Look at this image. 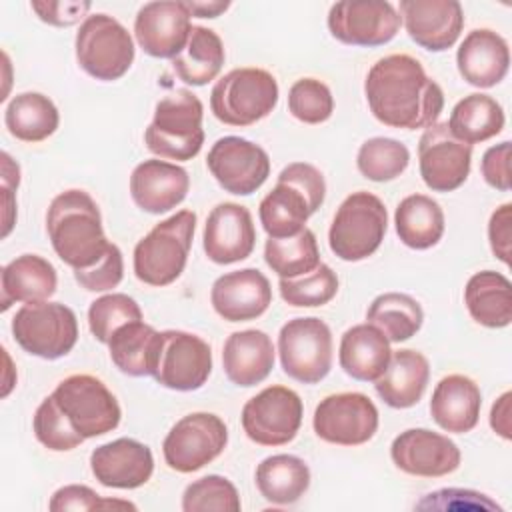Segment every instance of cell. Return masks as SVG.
Wrapping results in <instances>:
<instances>
[{"label":"cell","instance_id":"11a10c76","mask_svg":"<svg viewBox=\"0 0 512 512\" xmlns=\"http://www.w3.org/2000/svg\"><path fill=\"white\" fill-rule=\"evenodd\" d=\"M510 400H512V394L504 392L492 404V410H490V426L504 440L512 438V430H510Z\"/></svg>","mask_w":512,"mask_h":512},{"label":"cell","instance_id":"7dc6e473","mask_svg":"<svg viewBox=\"0 0 512 512\" xmlns=\"http://www.w3.org/2000/svg\"><path fill=\"white\" fill-rule=\"evenodd\" d=\"M124 276V260H122V252L116 244L110 242L108 250L104 252V256L88 266V268H78L74 270V278L76 282L88 290V292H106L116 288L122 282Z\"/></svg>","mask_w":512,"mask_h":512},{"label":"cell","instance_id":"ac0fdd59","mask_svg":"<svg viewBox=\"0 0 512 512\" xmlns=\"http://www.w3.org/2000/svg\"><path fill=\"white\" fill-rule=\"evenodd\" d=\"M472 162V146L458 140L446 122L424 128L418 142V166L424 184L434 192H452L460 188Z\"/></svg>","mask_w":512,"mask_h":512},{"label":"cell","instance_id":"52a82bcc","mask_svg":"<svg viewBox=\"0 0 512 512\" xmlns=\"http://www.w3.org/2000/svg\"><path fill=\"white\" fill-rule=\"evenodd\" d=\"M278 104V82L264 68H234L210 92L212 114L228 126H250Z\"/></svg>","mask_w":512,"mask_h":512},{"label":"cell","instance_id":"d590c367","mask_svg":"<svg viewBox=\"0 0 512 512\" xmlns=\"http://www.w3.org/2000/svg\"><path fill=\"white\" fill-rule=\"evenodd\" d=\"M158 342L160 332L150 324H144V320L128 322L120 326L108 342L110 360L128 376H152Z\"/></svg>","mask_w":512,"mask_h":512},{"label":"cell","instance_id":"7a4b0ae2","mask_svg":"<svg viewBox=\"0 0 512 512\" xmlns=\"http://www.w3.org/2000/svg\"><path fill=\"white\" fill-rule=\"evenodd\" d=\"M46 232L58 258L74 270L96 264L110 246L98 204L88 192L76 188L60 192L50 202Z\"/></svg>","mask_w":512,"mask_h":512},{"label":"cell","instance_id":"d6a6232c","mask_svg":"<svg viewBox=\"0 0 512 512\" xmlns=\"http://www.w3.org/2000/svg\"><path fill=\"white\" fill-rule=\"evenodd\" d=\"M256 488L272 504L288 506L298 502L310 486L308 464L292 454H274L256 466Z\"/></svg>","mask_w":512,"mask_h":512},{"label":"cell","instance_id":"9f6ffc18","mask_svg":"<svg viewBox=\"0 0 512 512\" xmlns=\"http://www.w3.org/2000/svg\"><path fill=\"white\" fill-rule=\"evenodd\" d=\"M188 12L196 18H216L222 12H226L230 8V2H222V0H212V2H194V0H184Z\"/></svg>","mask_w":512,"mask_h":512},{"label":"cell","instance_id":"603a6c76","mask_svg":"<svg viewBox=\"0 0 512 512\" xmlns=\"http://www.w3.org/2000/svg\"><path fill=\"white\" fill-rule=\"evenodd\" d=\"M210 302L228 322H246L262 316L272 304V288L258 268H242L214 280Z\"/></svg>","mask_w":512,"mask_h":512},{"label":"cell","instance_id":"4fadbf2b","mask_svg":"<svg viewBox=\"0 0 512 512\" xmlns=\"http://www.w3.org/2000/svg\"><path fill=\"white\" fill-rule=\"evenodd\" d=\"M212 372V350L206 340L184 330L160 332L152 378L170 390L192 392L206 384Z\"/></svg>","mask_w":512,"mask_h":512},{"label":"cell","instance_id":"6da1fadb","mask_svg":"<svg viewBox=\"0 0 512 512\" xmlns=\"http://www.w3.org/2000/svg\"><path fill=\"white\" fill-rule=\"evenodd\" d=\"M364 94L374 118L390 128H428L444 108L440 84L410 54H390L372 64Z\"/></svg>","mask_w":512,"mask_h":512},{"label":"cell","instance_id":"cb8c5ba5","mask_svg":"<svg viewBox=\"0 0 512 512\" xmlns=\"http://www.w3.org/2000/svg\"><path fill=\"white\" fill-rule=\"evenodd\" d=\"M90 468L102 486L132 490L150 480L154 458L146 444L134 438H118L92 450Z\"/></svg>","mask_w":512,"mask_h":512},{"label":"cell","instance_id":"83f0119b","mask_svg":"<svg viewBox=\"0 0 512 512\" xmlns=\"http://www.w3.org/2000/svg\"><path fill=\"white\" fill-rule=\"evenodd\" d=\"M482 392L478 384L464 374L444 376L430 400V414L434 422L452 434L470 432L480 418Z\"/></svg>","mask_w":512,"mask_h":512},{"label":"cell","instance_id":"c3c4849f","mask_svg":"<svg viewBox=\"0 0 512 512\" xmlns=\"http://www.w3.org/2000/svg\"><path fill=\"white\" fill-rule=\"evenodd\" d=\"M48 508L52 512H66V510H106V508H130L136 510L134 504L124 502V500H110L102 498L96 494L92 488L84 484H68L58 488L52 498Z\"/></svg>","mask_w":512,"mask_h":512},{"label":"cell","instance_id":"8d00e7d4","mask_svg":"<svg viewBox=\"0 0 512 512\" xmlns=\"http://www.w3.org/2000/svg\"><path fill=\"white\" fill-rule=\"evenodd\" d=\"M8 132L22 142H42L52 136L60 124L54 102L40 92L16 94L4 112Z\"/></svg>","mask_w":512,"mask_h":512},{"label":"cell","instance_id":"bcb514c9","mask_svg":"<svg viewBox=\"0 0 512 512\" xmlns=\"http://www.w3.org/2000/svg\"><path fill=\"white\" fill-rule=\"evenodd\" d=\"M32 428L38 442L54 452H68L84 442V438L66 422L52 394L36 408Z\"/></svg>","mask_w":512,"mask_h":512},{"label":"cell","instance_id":"7bdbcfd3","mask_svg":"<svg viewBox=\"0 0 512 512\" xmlns=\"http://www.w3.org/2000/svg\"><path fill=\"white\" fill-rule=\"evenodd\" d=\"M134 320H142V310L134 298L122 292L104 294L88 308L90 332L102 344H108L120 326Z\"/></svg>","mask_w":512,"mask_h":512},{"label":"cell","instance_id":"4316f807","mask_svg":"<svg viewBox=\"0 0 512 512\" xmlns=\"http://www.w3.org/2000/svg\"><path fill=\"white\" fill-rule=\"evenodd\" d=\"M222 366L226 378L236 386L250 388L260 384L274 368L270 336L256 328L232 332L222 346Z\"/></svg>","mask_w":512,"mask_h":512},{"label":"cell","instance_id":"9a60e30c","mask_svg":"<svg viewBox=\"0 0 512 512\" xmlns=\"http://www.w3.org/2000/svg\"><path fill=\"white\" fill-rule=\"evenodd\" d=\"M312 426L328 444L360 446L378 430V408L362 392L330 394L316 406Z\"/></svg>","mask_w":512,"mask_h":512},{"label":"cell","instance_id":"f907efd6","mask_svg":"<svg viewBox=\"0 0 512 512\" xmlns=\"http://www.w3.org/2000/svg\"><path fill=\"white\" fill-rule=\"evenodd\" d=\"M482 176L488 186L508 192L510 190V142L504 140L496 146H490L480 162Z\"/></svg>","mask_w":512,"mask_h":512},{"label":"cell","instance_id":"ee69618b","mask_svg":"<svg viewBox=\"0 0 512 512\" xmlns=\"http://www.w3.org/2000/svg\"><path fill=\"white\" fill-rule=\"evenodd\" d=\"M242 508L236 486L218 474H208L186 486L182 494L184 512H238Z\"/></svg>","mask_w":512,"mask_h":512},{"label":"cell","instance_id":"8992f818","mask_svg":"<svg viewBox=\"0 0 512 512\" xmlns=\"http://www.w3.org/2000/svg\"><path fill=\"white\" fill-rule=\"evenodd\" d=\"M386 228L388 212L384 202L366 190L352 192L332 218L328 244L340 260L360 262L380 248Z\"/></svg>","mask_w":512,"mask_h":512},{"label":"cell","instance_id":"f546056e","mask_svg":"<svg viewBox=\"0 0 512 512\" xmlns=\"http://www.w3.org/2000/svg\"><path fill=\"white\" fill-rule=\"evenodd\" d=\"M430 378L428 358L412 348L392 352L388 368L374 382L376 394L390 408H410L420 402Z\"/></svg>","mask_w":512,"mask_h":512},{"label":"cell","instance_id":"db71d44e","mask_svg":"<svg viewBox=\"0 0 512 512\" xmlns=\"http://www.w3.org/2000/svg\"><path fill=\"white\" fill-rule=\"evenodd\" d=\"M2 220H4V230L2 236L6 238L14 226L16 220V198L14 192L20 184V166L10 158L8 152H2Z\"/></svg>","mask_w":512,"mask_h":512},{"label":"cell","instance_id":"8fae6325","mask_svg":"<svg viewBox=\"0 0 512 512\" xmlns=\"http://www.w3.org/2000/svg\"><path fill=\"white\" fill-rule=\"evenodd\" d=\"M284 374L302 384H318L332 368V332L316 316L288 320L278 334Z\"/></svg>","mask_w":512,"mask_h":512},{"label":"cell","instance_id":"3957f363","mask_svg":"<svg viewBox=\"0 0 512 512\" xmlns=\"http://www.w3.org/2000/svg\"><path fill=\"white\" fill-rule=\"evenodd\" d=\"M326 182L308 162H292L278 174L276 186L260 200L258 216L268 238L298 234L306 220L322 206Z\"/></svg>","mask_w":512,"mask_h":512},{"label":"cell","instance_id":"2e32d148","mask_svg":"<svg viewBox=\"0 0 512 512\" xmlns=\"http://www.w3.org/2000/svg\"><path fill=\"white\" fill-rule=\"evenodd\" d=\"M402 18L386 0H342L330 6L328 30L348 46H382L400 30Z\"/></svg>","mask_w":512,"mask_h":512},{"label":"cell","instance_id":"d4e9b609","mask_svg":"<svg viewBox=\"0 0 512 512\" xmlns=\"http://www.w3.org/2000/svg\"><path fill=\"white\" fill-rule=\"evenodd\" d=\"M190 190L188 172L166 160H144L130 174V196L148 214H164L176 208Z\"/></svg>","mask_w":512,"mask_h":512},{"label":"cell","instance_id":"e575fe53","mask_svg":"<svg viewBox=\"0 0 512 512\" xmlns=\"http://www.w3.org/2000/svg\"><path fill=\"white\" fill-rule=\"evenodd\" d=\"M394 224L402 244L414 250H428L444 234V212L434 198L410 194L396 206Z\"/></svg>","mask_w":512,"mask_h":512},{"label":"cell","instance_id":"816d5d0a","mask_svg":"<svg viewBox=\"0 0 512 512\" xmlns=\"http://www.w3.org/2000/svg\"><path fill=\"white\" fill-rule=\"evenodd\" d=\"M32 10L38 14V18L46 24L52 26H72L84 18V14L90 10V2H70V0H60V2H30Z\"/></svg>","mask_w":512,"mask_h":512},{"label":"cell","instance_id":"74e56055","mask_svg":"<svg viewBox=\"0 0 512 512\" xmlns=\"http://www.w3.org/2000/svg\"><path fill=\"white\" fill-rule=\"evenodd\" d=\"M446 124L458 140L472 146L502 132L504 110L492 96L476 92L456 102Z\"/></svg>","mask_w":512,"mask_h":512},{"label":"cell","instance_id":"ffe728a7","mask_svg":"<svg viewBox=\"0 0 512 512\" xmlns=\"http://www.w3.org/2000/svg\"><path fill=\"white\" fill-rule=\"evenodd\" d=\"M190 16L184 2L160 0L144 4L134 20L138 46L152 58H176L188 42Z\"/></svg>","mask_w":512,"mask_h":512},{"label":"cell","instance_id":"7c38bea8","mask_svg":"<svg viewBox=\"0 0 512 512\" xmlns=\"http://www.w3.org/2000/svg\"><path fill=\"white\" fill-rule=\"evenodd\" d=\"M228 444V428L224 420L212 412H192L180 418L162 442V454L168 468L190 474L214 458Z\"/></svg>","mask_w":512,"mask_h":512},{"label":"cell","instance_id":"5bb4252c","mask_svg":"<svg viewBox=\"0 0 512 512\" xmlns=\"http://www.w3.org/2000/svg\"><path fill=\"white\" fill-rule=\"evenodd\" d=\"M304 406L300 396L286 386H268L242 408V428L260 446H282L296 438Z\"/></svg>","mask_w":512,"mask_h":512},{"label":"cell","instance_id":"f35d334b","mask_svg":"<svg viewBox=\"0 0 512 512\" xmlns=\"http://www.w3.org/2000/svg\"><path fill=\"white\" fill-rule=\"evenodd\" d=\"M366 320L380 328L390 342H404L422 328L424 312L410 294L384 292L368 306Z\"/></svg>","mask_w":512,"mask_h":512},{"label":"cell","instance_id":"5b68a950","mask_svg":"<svg viewBox=\"0 0 512 512\" xmlns=\"http://www.w3.org/2000/svg\"><path fill=\"white\" fill-rule=\"evenodd\" d=\"M196 230V214L180 210L158 222L134 246V274L148 286H168L186 268Z\"/></svg>","mask_w":512,"mask_h":512},{"label":"cell","instance_id":"1f68e13d","mask_svg":"<svg viewBox=\"0 0 512 512\" xmlns=\"http://www.w3.org/2000/svg\"><path fill=\"white\" fill-rule=\"evenodd\" d=\"M464 304L480 326L504 328L512 322V284L500 272H476L466 282Z\"/></svg>","mask_w":512,"mask_h":512},{"label":"cell","instance_id":"9c48e42d","mask_svg":"<svg viewBox=\"0 0 512 512\" xmlns=\"http://www.w3.org/2000/svg\"><path fill=\"white\" fill-rule=\"evenodd\" d=\"M12 336L24 352L44 360H58L74 348L78 320L74 310L62 302H32L16 310Z\"/></svg>","mask_w":512,"mask_h":512},{"label":"cell","instance_id":"4dcf8cb0","mask_svg":"<svg viewBox=\"0 0 512 512\" xmlns=\"http://www.w3.org/2000/svg\"><path fill=\"white\" fill-rule=\"evenodd\" d=\"M2 286V312L14 302H44L58 286L54 266L38 254H22L8 262L0 272Z\"/></svg>","mask_w":512,"mask_h":512},{"label":"cell","instance_id":"30bf717a","mask_svg":"<svg viewBox=\"0 0 512 512\" xmlns=\"http://www.w3.org/2000/svg\"><path fill=\"white\" fill-rule=\"evenodd\" d=\"M66 422L84 438L112 432L120 424V404L106 384L90 374H72L52 392Z\"/></svg>","mask_w":512,"mask_h":512},{"label":"cell","instance_id":"f6af8a7d","mask_svg":"<svg viewBox=\"0 0 512 512\" xmlns=\"http://www.w3.org/2000/svg\"><path fill=\"white\" fill-rule=\"evenodd\" d=\"M288 110L304 124H320L332 116L334 98L324 82L300 78L288 90Z\"/></svg>","mask_w":512,"mask_h":512},{"label":"cell","instance_id":"681fc988","mask_svg":"<svg viewBox=\"0 0 512 512\" xmlns=\"http://www.w3.org/2000/svg\"><path fill=\"white\" fill-rule=\"evenodd\" d=\"M416 508H436V510H500V506L488 500L484 494L462 488H444L430 492L416 504Z\"/></svg>","mask_w":512,"mask_h":512},{"label":"cell","instance_id":"ba28073f","mask_svg":"<svg viewBox=\"0 0 512 512\" xmlns=\"http://www.w3.org/2000/svg\"><path fill=\"white\" fill-rule=\"evenodd\" d=\"M78 66L92 78L112 82L122 78L134 62L130 32L108 14H90L76 32Z\"/></svg>","mask_w":512,"mask_h":512},{"label":"cell","instance_id":"f5cc1de1","mask_svg":"<svg viewBox=\"0 0 512 512\" xmlns=\"http://www.w3.org/2000/svg\"><path fill=\"white\" fill-rule=\"evenodd\" d=\"M512 204H502L496 208L488 222V240L492 254L504 262L510 264V238H512Z\"/></svg>","mask_w":512,"mask_h":512},{"label":"cell","instance_id":"ab89813d","mask_svg":"<svg viewBox=\"0 0 512 512\" xmlns=\"http://www.w3.org/2000/svg\"><path fill=\"white\" fill-rule=\"evenodd\" d=\"M264 260L280 278H296L320 266V250L310 228H302L294 236L268 238L264 244Z\"/></svg>","mask_w":512,"mask_h":512},{"label":"cell","instance_id":"836d02e7","mask_svg":"<svg viewBox=\"0 0 512 512\" xmlns=\"http://www.w3.org/2000/svg\"><path fill=\"white\" fill-rule=\"evenodd\" d=\"M226 60L224 44L212 28L192 26L182 52L172 58L174 74L190 86H204L214 80Z\"/></svg>","mask_w":512,"mask_h":512},{"label":"cell","instance_id":"b9f144b4","mask_svg":"<svg viewBox=\"0 0 512 512\" xmlns=\"http://www.w3.org/2000/svg\"><path fill=\"white\" fill-rule=\"evenodd\" d=\"M280 296L286 304L296 308H316L328 304L338 292V276L328 266L322 264L296 278H280Z\"/></svg>","mask_w":512,"mask_h":512},{"label":"cell","instance_id":"d6986e66","mask_svg":"<svg viewBox=\"0 0 512 512\" xmlns=\"http://www.w3.org/2000/svg\"><path fill=\"white\" fill-rule=\"evenodd\" d=\"M390 458L398 470L410 476L438 478L452 474L460 466L462 454L444 434L428 428H408L392 440Z\"/></svg>","mask_w":512,"mask_h":512},{"label":"cell","instance_id":"44dd1931","mask_svg":"<svg viewBox=\"0 0 512 512\" xmlns=\"http://www.w3.org/2000/svg\"><path fill=\"white\" fill-rule=\"evenodd\" d=\"M256 244L252 214L236 202L216 204L204 224L202 246L214 264H234L246 260Z\"/></svg>","mask_w":512,"mask_h":512},{"label":"cell","instance_id":"60d3db41","mask_svg":"<svg viewBox=\"0 0 512 512\" xmlns=\"http://www.w3.org/2000/svg\"><path fill=\"white\" fill-rule=\"evenodd\" d=\"M408 162L410 152L406 144L386 136L366 140L356 156L360 174L372 182H390L398 178L408 168Z\"/></svg>","mask_w":512,"mask_h":512},{"label":"cell","instance_id":"7402d4cb","mask_svg":"<svg viewBox=\"0 0 512 512\" xmlns=\"http://www.w3.org/2000/svg\"><path fill=\"white\" fill-rule=\"evenodd\" d=\"M400 18L408 36L430 52L452 48L464 26V10L458 0H402Z\"/></svg>","mask_w":512,"mask_h":512},{"label":"cell","instance_id":"e0dca14e","mask_svg":"<svg viewBox=\"0 0 512 512\" xmlns=\"http://www.w3.org/2000/svg\"><path fill=\"white\" fill-rule=\"evenodd\" d=\"M206 166L214 180L236 196L256 192L270 176L268 152L240 136L218 138L206 156Z\"/></svg>","mask_w":512,"mask_h":512},{"label":"cell","instance_id":"484cf974","mask_svg":"<svg viewBox=\"0 0 512 512\" xmlns=\"http://www.w3.org/2000/svg\"><path fill=\"white\" fill-rule=\"evenodd\" d=\"M456 66L470 86L492 88L508 74V42L490 28H476L464 36L456 52Z\"/></svg>","mask_w":512,"mask_h":512},{"label":"cell","instance_id":"277c9868","mask_svg":"<svg viewBox=\"0 0 512 512\" xmlns=\"http://www.w3.org/2000/svg\"><path fill=\"white\" fill-rule=\"evenodd\" d=\"M204 106L200 98L186 90L178 88L158 100L154 108V118L144 132L146 148L168 160H192L202 144Z\"/></svg>","mask_w":512,"mask_h":512},{"label":"cell","instance_id":"f1b7e54d","mask_svg":"<svg viewBox=\"0 0 512 512\" xmlns=\"http://www.w3.org/2000/svg\"><path fill=\"white\" fill-rule=\"evenodd\" d=\"M392 358L390 340L370 322L348 328L340 338V368L360 382H376Z\"/></svg>","mask_w":512,"mask_h":512}]
</instances>
